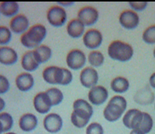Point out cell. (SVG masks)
I'll use <instances>...</instances> for the list:
<instances>
[{"label": "cell", "mask_w": 155, "mask_h": 134, "mask_svg": "<svg viewBox=\"0 0 155 134\" xmlns=\"http://www.w3.org/2000/svg\"><path fill=\"white\" fill-rule=\"evenodd\" d=\"M67 31L68 35L72 38H80L84 35L85 26L80 20L74 18L67 24Z\"/></svg>", "instance_id": "44dd1931"}, {"label": "cell", "mask_w": 155, "mask_h": 134, "mask_svg": "<svg viewBox=\"0 0 155 134\" xmlns=\"http://www.w3.org/2000/svg\"><path fill=\"white\" fill-rule=\"evenodd\" d=\"M47 36V28L43 24H35L21 35V43L26 48H37L43 42Z\"/></svg>", "instance_id": "6da1fadb"}, {"label": "cell", "mask_w": 155, "mask_h": 134, "mask_svg": "<svg viewBox=\"0 0 155 134\" xmlns=\"http://www.w3.org/2000/svg\"><path fill=\"white\" fill-rule=\"evenodd\" d=\"M63 70H64V79H63L61 85H68L73 81L74 76H73L72 72L70 69L63 68Z\"/></svg>", "instance_id": "d590c367"}, {"label": "cell", "mask_w": 155, "mask_h": 134, "mask_svg": "<svg viewBox=\"0 0 155 134\" xmlns=\"http://www.w3.org/2000/svg\"><path fill=\"white\" fill-rule=\"evenodd\" d=\"M42 77L50 85H61L64 79V70L61 67L48 66L44 69Z\"/></svg>", "instance_id": "5b68a950"}, {"label": "cell", "mask_w": 155, "mask_h": 134, "mask_svg": "<svg viewBox=\"0 0 155 134\" xmlns=\"http://www.w3.org/2000/svg\"><path fill=\"white\" fill-rule=\"evenodd\" d=\"M5 101H4L3 98L0 97V113H2V110L5 109Z\"/></svg>", "instance_id": "f35d334b"}, {"label": "cell", "mask_w": 155, "mask_h": 134, "mask_svg": "<svg viewBox=\"0 0 155 134\" xmlns=\"http://www.w3.org/2000/svg\"><path fill=\"white\" fill-rule=\"evenodd\" d=\"M10 88V82L8 78L0 74V94H5Z\"/></svg>", "instance_id": "e575fe53"}, {"label": "cell", "mask_w": 155, "mask_h": 134, "mask_svg": "<svg viewBox=\"0 0 155 134\" xmlns=\"http://www.w3.org/2000/svg\"><path fill=\"white\" fill-rule=\"evenodd\" d=\"M45 92L49 96L52 103V106H58L61 104L64 100V94L58 88H48Z\"/></svg>", "instance_id": "4316f807"}, {"label": "cell", "mask_w": 155, "mask_h": 134, "mask_svg": "<svg viewBox=\"0 0 155 134\" xmlns=\"http://www.w3.org/2000/svg\"><path fill=\"white\" fill-rule=\"evenodd\" d=\"M88 62L93 67H100L102 64L104 63L105 57L104 55L102 54L100 51L98 50H93L91 51L88 55Z\"/></svg>", "instance_id": "83f0119b"}, {"label": "cell", "mask_w": 155, "mask_h": 134, "mask_svg": "<svg viewBox=\"0 0 155 134\" xmlns=\"http://www.w3.org/2000/svg\"><path fill=\"white\" fill-rule=\"evenodd\" d=\"M143 119V112L138 109H130L124 115L122 122L128 129H134L141 124Z\"/></svg>", "instance_id": "7c38bea8"}, {"label": "cell", "mask_w": 155, "mask_h": 134, "mask_svg": "<svg viewBox=\"0 0 155 134\" xmlns=\"http://www.w3.org/2000/svg\"><path fill=\"white\" fill-rule=\"evenodd\" d=\"M129 5L133 10L137 11H143V10L147 8V2H129Z\"/></svg>", "instance_id": "8d00e7d4"}, {"label": "cell", "mask_w": 155, "mask_h": 134, "mask_svg": "<svg viewBox=\"0 0 155 134\" xmlns=\"http://www.w3.org/2000/svg\"><path fill=\"white\" fill-rule=\"evenodd\" d=\"M0 121L3 126V132H7L12 128L14 124V120L10 113L7 112L0 113Z\"/></svg>", "instance_id": "f1b7e54d"}, {"label": "cell", "mask_w": 155, "mask_h": 134, "mask_svg": "<svg viewBox=\"0 0 155 134\" xmlns=\"http://www.w3.org/2000/svg\"><path fill=\"white\" fill-rule=\"evenodd\" d=\"M80 81L83 87L90 89L97 85L99 74L93 67H86L80 72Z\"/></svg>", "instance_id": "ba28073f"}, {"label": "cell", "mask_w": 155, "mask_h": 134, "mask_svg": "<svg viewBox=\"0 0 155 134\" xmlns=\"http://www.w3.org/2000/svg\"><path fill=\"white\" fill-rule=\"evenodd\" d=\"M93 114L86 110L80 108L74 109V111L71 113V123L76 127L81 129L88 124Z\"/></svg>", "instance_id": "5bb4252c"}, {"label": "cell", "mask_w": 155, "mask_h": 134, "mask_svg": "<svg viewBox=\"0 0 155 134\" xmlns=\"http://www.w3.org/2000/svg\"><path fill=\"white\" fill-rule=\"evenodd\" d=\"M44 127L51 133H57L63 126V120L59 114L51 113L47 115L43 121Z\"/></svg>", "instance_id": "4fadbf2b"}, {"label": "cell", "mask_w": 155, "mask_h": 134, "mask_svg": "<svg viewBox=\"0 0 155 134\" xmlns=\"http://www.w3.org/2000/svg\"><path fill=\"white\" fill-rule=\"evenodd\" d=\"M118 21L120 24L124 28L132 30L138 26L140 18L137 13H136L135 11L132 10H125L120 14Z\"/></svg>", "instance_id": "30bf717a"}, {"label": "cell", "mask_w": 155, "mask_h": 134, "mask_svg": "<svg viewBox=\"0 0 155 134\" xmlns=\"http://www.w3.org/2000/svg\"><path fill=\"white\" fill-rule=\"evenodd\" d=\"M73 108L83 109V110H86L87 111H88L91 114L93 113V108L92 104H90V102H88L87 101L84 100V99L79 98L76 100L74 102V104H73Z\"/></svg>", "instance_id": "1f68e13d"}, {"label": "cell", "mask_w": 155, "mask_h": 134, "mask_svg": "<svg viewBox=\"0 0 155 134\" xmlns=\"http://www.w3.org/2000/svg\"><path fill=\"white\" fill-rule=\"evenodd\" d=\"M149 83H150V85L152 88H155V72L150 75V79H149Z\"/></svg>", "instance_id": "74e56055"}, {"label": "cell", "mask_w": 155, "mask_h": 134, "mask_svg": "<svg viewBox=\"0 0 155 134\" xmlns=\"http://www.w3.org/2000/svg\"><path fill=\"white\" fill-rule=\"evenodd\" d=\"M34 57L39 64L48 62L52 56V50L47 45H40L33 50Z\"/></svg>", "instance_id": "7402d4cb"}, {"label": "cell", "mask_w": 155, "mask_h": 134, "mask_svg": "<svg viewBox=\"0 0 155 134\" xmlns=\"http://www.w3.org/2000/svg\"><path fill=\"white\" fill-rule=\"evenodd\" d=\"M109 97V91L102 85H96L90 88L88 93L89 101L91 104L96 106L102 105L107 101Z\"/></svg>", "instance_id": "52a82bcc"}, {"label": "cell", "mask_w": 155, "mask_h": 134, "mask_svg": "<svg viewBox=\"0 0 155 134\" xmlns=\"http://www.w3.org/2000/svg\"><path fill=\"white\" fill-rule=\"evenodd\" d=\"M3 132V126H2V123L0 121V134H2Z\"/></svg>", "instance_id": "60d3db41"}, {"label": "cell", "mask_w": 155, "mask_h": 134, "mask_svg": "<svg viewBox=\"0 0 155 134\" xmlns=\"http://www.w3.org/2000/svg\"><path fill=\"white\" fill-rule=\"evenodd\" d=\"M21 66L27 72H31L35 71L40 65V64L35 60L33 55V50L28 51L23 55L21 58Z\"/></svg>", "instance_id": "603a6c76"}, {"label": "cell", "mask_w": 155, "mask_h": 134, "mask_svg": "<svg viewBox=\"0 0 155 134\" xmlns=\"http://www.w3.org/2000/svg\"><path fill=\"white\" fill-rule=\"evenodd\" d=\"M60 5H63L64 7H68L73 5L74 4V2H59Z\"/></svg>", "instance_id": "ab89813d"}, {"label": "cell", "mask_w": 155, "mask_h": 134, "mask_svg": "<svg viewBox=\"0 0 155 134\" xmlns=\"http://www.w3.org/2000/svg\"><path fill=\"white\" fill-rule=\"evenodd\" d=\"M153 119L149 113L143 112V119L141 124L136 129H134L138 134H147L150 132L153 127Z\"/></svg>", "instance_id": "484cf974"}, {"label": "cell", "mask_w": 155, "mask_h": 134, "mask_svg": "<svg viewBox=\"0 0 155 134\" xmlns=\"http://www.w3.org/2000/svg\"><path fill=\"white\" fill-rule=\"evenodd\" d=\"M15 85L19 91L26 92L33 88L35 79L31 74L29 72H23L19 74L15 78Z\"/></svg>", "instance_id": "e0dca14e"}, {"label": "cell", "mask_w": 155, "mask_h": 134, "mask_svg": "<svg viewBox=\"0 0 155 134\" xmlns=\"http://www.w3.org/2000/svg\"><path fill=\"white\" fill-rule=\"evenodd\" d=\"M18 56L17 52L9 46L0 47V63L5 65H11L16 63Z\"/></svg>", "instance_id": "ac0fdd59"}, {"label": "cell", "mask_w": 155, "mask_h": 134, "mask_svg": "<svg viewBox=\"0 0 155 134\" xmlns=\"http://www.w3.org/2000/svg\"><path fill=\"white\" fill-rule=\"evenodd\" d=\"M38 122V118L35 115L28 113H25L20 117L18 124L21 130L25 132H31L37 127Z\"/></svg>", "instance_id": "ffe728a7"}, {"label": "cell", "mask_w": 155, "mask_h": 134, "mask_svg": "<svg viewBox=\"0 0 155 134\" xmlns=\"http://www.w3.org/2000/svg\"><path fill=\"white\" fill-rule=\"evenodd\" d=\"M67 66L72 70H79L83 69L87 62V56L82 50L74 49L71 50L66 58Z\"/></svg>", "instance_id": "277c9868"}, {"label": "cell", "mask_w": 155, "mask_h": 134, "mask_svg": "<svg viewBox=\"0 0 155 134\" xmlns=\"http://www.w3.org/2000/svg\"><path fill=\"white\" fill-rule=\"evenodd\" d=\"M83 41L86 47L90 49H95L101 46L103 41V37L99 30L90 29L84 33Z\"/></svg>", "instance_id": "9c48e42d"}, {"label": "cell", "mask_w": 155, "mask_h": 134, "mask_svg": "<svg viewBox=\"0 0 155 134\" xmlns=\"http://www.w3.org/2000/svg\"><path fill=\"white\" fill-rule=\"evenodd\" d=\"M108 54L111 59L118 62H128L134 55L133 47L128 43L115 40L108 47Z\"/></svg>", "instance_id": "7a4b0ae2"}, {"label": "cell", "mask_w": 155, "mask_h": 134, "mask_svg": "<svg viewBox=\"0 0 155 134\" xmlns=\"http://www.w3.org/2000/svg\"><path fill=\"white\" fill-rule=\"evenodd\" d=\"M9 27L15 34H24L29 27V21L25 14H19L13 17L9 22Z\"/></svg>", "instance_id": "9a60e30c"}, {"label": "cell", "mask_w": 155, "mask_h": 134, "mask_svg": "<svg viewBox=\"0 0 155 134\" xmlns=\"http://www.w3.org/2000/svg\"><path fill=\"white\" fill-rule=\"evenodd\" d=\"M142 39L147 44H155V25L150 26L144 30Z\"/></svg>", "instance_id": "f546056e"}, {"label": "cell", "mask_w": 155, "mask_h": 134, "mask_svg": "<svg viewBox=\"0 0 155 134\" xmlns=\"http://www.w3.org/2000/svg\"><path fill=\"white\" fill-rule=\"evenodd\" d=\"M134 100L136 103L141 105H148L153 102L154 94L150 90V87L146 85L136 92L134 96Z\"/></svg>", "instance_id": "2e32d148"}, {"label": "cell", "mask_w": 155, "mask_h": 134, "mask_svg": "<svg viewBox=\"0 0 155 134\" xmlns=\"http://www.w3.org/2000/svg\"><path fill=\"white\" fill-rule=\"evenodd\" d=\"M19 11V5L16 2H2L0 3V12L5 17H15Z\"/></svg>", "instance_id": "d4e9b609"}, {"label": "cell", "mask_w": 155, "mask_h": 134, "mask_svg": "<svg viewBox=\"0 0 155 134\" xmlns=\"http://www.w3.org/2000/svg\"><path fill=\"white\" fill-rule=\"evenodd\" d=\"M0 14H1V12H0Z\"/></svg>", "instance_id": "ee69618b"}, {"label": "cell", "mask_w": 155, "mask_h": 134, "mask_svg": "<svg viewBox=\"0 0 155 134\" xmlns=\"http://www.w3.org/2000/svg\"><path fill=\"white\" fill-rule=\"evenodd\" d=\"M99 11L92 6L82 8L77 13V19L80 20L84 26L90 27L96 24L99 20Z\"/></svg>", "instance_id": "8992f818"}, {"label": "cell", "mask_w": 155, "mask_h": 134, "mask_svg": "<svg viewBox=\"0 0 155 134\" xmlns=\"http://www.w3.org/2000/svg\"><path fill=\"white\" fill-rule=\"evenodd\" d=\"M153 56L155 57V48H154V49H153Z\"/></svg>", "instance_id": "7bdbcfd3"}, {"label": "cell", "mask_w": 155, "mask_h": 134, "mask_svg": "<svg viewBox=\"0 0 155 134\" xmlns=\"http://www.w3.org/2000/svg\"><path fill=\"white\" fill-rule=\"evenodd\" d=\"M111 88L112 91L118 94H123L126 92L130 87L128 80L122 76H118L111 81Z\"/></svg>", "instance_id": "cb8c5ba5"}, {"label": "cell", "mask_w": 155, "mask_h": 134, "mask_svg": "<svg viewBox=\"0 0 155 134\" xmlns=\"http://www.w3.org/2000/svg\"><path fill=\"white\" fill-rule=\"evenodd\" d=\"M87 134H104V129L102 125L99 123H92L87 126V130H86Z\"/></svg>", "instance_id": "d6a6232c"}, {"label": "cell", "mask_w": 155, "mask_h": 134, "mask_svg": "<svg viewBox=\"0 0 155 134\" xmlns=\"http://www.w3.org/2000/svg\"><path fill=\"white\" fill-rule=\"evenodd\" d=\"M47 19L49 24L53 27H62L67 20V14L63 7L55 5L48 9L47 12Z\"/></svg>", "instance_id": "3957f363"}, {"label": "cell", "mask_w": 155, "mask_h": 134, "mask_svg": "<svg viewBox=\"0 0 155 134\" xmlns=\"http://www.w3.org/2000/svg\"><path fill=\"white\" fill-rule=\"evenodd\" d=\"M125 110L115 104L108 103L103 110V116L109 122H115L119 120L124 113Z\"/></svg>", "instance_id": "d6986e66"}, {"label": "cell", "mask_w": 155, "mask_h": 134, "mask_svg": "<svg viewBox=\"0 0 155 134\" xmlns=\"http://www.w3.org/2000/svg\"><path fill=\"white\" fill-rule=\"evenodd\" d=\"M4 134H16V133H15V132H7Z\"/></svg>", "instance_id": "b9f144b4"}, {"label": "cell", "mask_w": 155, "mask_h": 134, "mask_svg": "<svg viewBox=\"0 0 155 134\" xmlns=\"http://www.w3.org/2000/svg\"><path fill=\"white\" fill-rule=\"evenodd\" d=\"M33 104L36 111L41 114L48 113L51 110V107H53L49 96L45 91L38 93L35 96Z\"/></svg>", "instance_id": "8fae6325"}, {"label": "cell", "mask_w": 155, "mask_h": 134, "mask_svg": "<svg viewBox=\"0 0 155 134\" xmlns=\"http://www.w3.org/2000/svg\"><path fill=\"white\" fill-rule=\"evenodd\" d=\"M12 31L5 26H0V45H7L12 40Z\"/></svg>", "instance_id": "4dcf8cb0"}, {"label": "cell", "mask_w": 155, "mask_h": 134, "mask_svg": "<svg viewBox=\"0 0 155 134\" xmlns=\"http://www.w3.org/2000/svg\"><path fill=\"white\" fill-rule=\"evenodd\" d=\"M109 103L115 104L120 106L125 111L127 108V101L124 97L121 95H115L109 101Z\"/></svg>", "instance_id": "836d02e7"}]
</instances>
